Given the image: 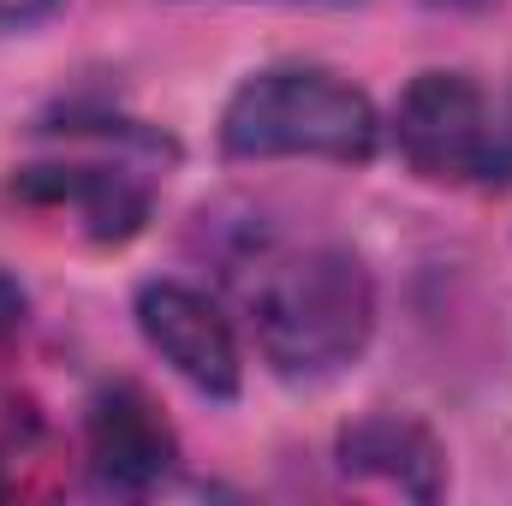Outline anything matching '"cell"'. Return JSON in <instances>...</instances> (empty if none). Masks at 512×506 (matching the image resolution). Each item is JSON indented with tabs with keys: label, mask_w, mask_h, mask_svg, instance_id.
I'll use <instances>...</instances> for the list:
<instances>
[{
	"label": "cell",
	"mask_w": 512,
	"mask_h": 506,
	"mask_svg": "<svg viewBox=\"0 0 512 506\" xmlns=\"http://www.w3.org/2000/svg\"><path fill=\"white\" fill-rule=\"evenodd\" d=\"M60 0H0V24H36V18H48Z\"/></svg>",
	"instance_id": "cell-9"
},
{
	"label": "cell",
	"mask_w": 512,
	"mask_h": 506,
	"mask_svg": "<svg viewBox=\"0 0 512 506\" xmlns=\"http://www.w3.org/2000/svg\"><path fill=\"white\" fill-rule=\"evenodd\" d=\"M477 179L489 185H512V96L501 108H489V131H483V167Z\"/></svg>",
	"instance_id": "cell-8"
},
{
	"label": "cell",
	"mask_w": 512,
	"mask_h": 506,
	"mask_svg": "<svg viewBox=\"0 0 512 506\" xmlns=\"http://www.w3.org/2000/svg\"><path fill=\"white\" fill-rule=\"evenodd\" d=\"M376 328V286L346 251H298L256 286V340L280 376H334Z\"/></svg>",
	"instance_id": "cell-1"
},
{
	"label": "cell",
	"mask_w": 512,
	"mask_h": 506,
	"mask_svg": "<svg viewBox=\"0 0 512 506\" xmlns=\"http://www.w3.org/2000/svg\"><path fill=\"white\" fill-rule=\"evenodd\" d=\"M24 197L78 203L84 221H90L102 239H126L131 227L143 221V209H149L143 185H131L126 173H108V167H36V173L24 179Z\"/></svg>",
	"instance_id": "cell-7"
},
{
	"label": "cell",
	"mask_w": 512,
	"mask_h": 506,
	"mask_svg": "<svg viewBox=\"0 0 512 506\" xmlns=\"http://www.w3.org/2000/svg\"><path fill=\"white\" fill-rule=\"evenodd\" d=\"M90 465L108 489H149L173 465V429L143 387H102L90 405Z\"/></svg>",
	"instance_id": "cell-5"
},
{
	"label": "cell",
	"mask_w": 512,
	"mask_h": 506,
	"mask_svg": "<svg viewBox=\"0 0 512 506\" xmlns=\"http://www.w3.org/2000/svg\"><path fill=\"white\" fill-rule=\"evenodd\" d=\"M340 465L352 477H376L399 495L435 501L441 495V447L411 417H364L340 435Z\"/></svg>",
	"instance_id": "cell-6"
},
{
	"label": "cell",
	"mask_w": 512,
	"mask_h": 506,
	"mask_svg": "<svg viewBox=\"0 0 512 506\" xmlns=\"http://www.w3.org/2000/svg\"><path fill=\"white\" fill-rule=\"evenodd\" d=\"M453 6H477V0H453Z\"/></svg>",
	"instance_id": "cell-10"
},
{
	"label": "cell",
	"mask_w": 512,
	"mask_h": 506,
	"mask_svg": "<svg viewBox=\"0 0 512 506\" xmlns=\"http://www.w3.org/2000/svg\"><path fill=\"white\" fill-rule=\"evenodd\" d=\"M221 149L239 161H274V155L370 161L376 108L364 90H352L322 66H274L233 90L221 114Z\"/></svg>",
	"instance_id": "cell-2"
},
{
	"label": "cell",
	"mask_w": 512,
	"mask_h": 506,
	"mask_svg": "<svg viewBox=\"0 0 512 506\" xmlns=\"http://www.w3.org/2000/svg\"><path fill=\"white\" fill-rule=\"evenodd\" d=\"M137 328L161 352V364H173L197 393H221V399L239 393V340H233V322L197 286H185V280H149L137 292Z\"/></svg>",
	"instance_id": "cell-4"
},
{
	"label": "cell",
	"mask_w": 512,
	"mask_h": 506,
	"mask_svg": "<svg viewBox=\"0 0 512 506\" xmlns=\"http://www.w3.org/2000/svg\"><path fill=\"white\" fill-rule=\"evenodd\" d=\"M393 131H399V155L423 179H477L489 102L465 72H423L399 96Z\"/></svg>",
	"instance_id": "cell-3"
}]
</instances>
